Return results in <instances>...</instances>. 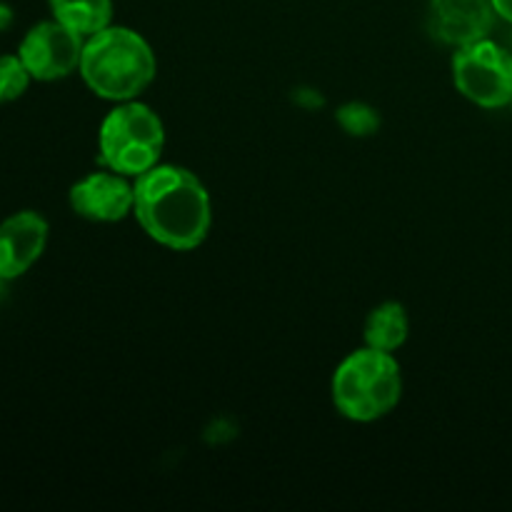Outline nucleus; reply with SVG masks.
<instances>
[{"label": "nucleus", "instance_id": "nucleus-7", "mask_svg": "<svg viewBox=\"0 0 512 512\" xmlns=\"http://www.w3.org/2000/svg\"><path fill=\"white\" fill-rule=\"evenodd\" d=\"M130 180L133 178L108 168L88 173L70 188V208L90 223H118L133 215L135 183Z\"/></svg>", "mask_w": 512, "mask_h": 512}, {"label": "nucleus", "instance_id": "nucleus-9", "mask_svg": "<svg viewBox=\"0 0 512 512\" xmlns=\"http://www.w3.org/2000/svg\"><path fill=\"white\" fill-rule=\"evenodd\" d=\"M48 220L35 210H20L0 223V278L28 273L48 245Z\"/></svg>", "mask_w": 512, "mask_h": 512}, {"label": "nucleus", "instance_id": "nucleus-14", "mask_svg": "<svg viewBox=\"0 0 512 512\" xmlns=\"http://www.w3.org/2000/svg\"><path fill=\"white\" fill-rule=\"evenodd\" d=\"M490 3H493L498 18H503L505 23L512 25V0H490Z\"/></svg>", "mask_w": 512, "mask_h": 512}, {"label": "nucleus", "instance_id": "nucleus-11", "mask_svg": "<svg viewBox=\"0 0 512 512\" xmlns=\"http://www.w3.org/2000/svg\"><path fill=\"white\" fill-rule=\"evenodd\" d=\"M48 5L53 18L80 38L113 25V0H48Z\"/></svg>", "mask_w": 512, "mask_h": 512}, {"label": "nucleus", "instance_id": "nucleus-8", "mask_svg": "<svg viewBox=\"0 0 512 512\" xmlns=\"http://www.w3.org/2000/svg\"><path fill=\"white\" fill-rule=\"evenodd\" d=\"M495 13L490 0H430L428 30L435 40L453 48L490 38Z\"/></svg>", "mask_w": 512, "mask_h": 512}, {"label": "nucleus", "instance_id": "nucleus-1", "mask_svg": "<svg viewBox=\"0 0 512 512\" xmlns=\"http://www.w3.org/2000/svg\"><path fill=\"white\" fill-rule=\"evenodd\" d=\"M133 183V215L150 240L175 253L205 243L213 228V203L198 175L183 165L158 163Z\"/></svg>", "mask_w": 512, "mask_h": 512}, {"label": "nucleus", "instance_id": "nucleus-3", "mask_svg": "<svg viewBox=\"0 0 512 512\" xmlns=\"http://www.w3.org/2000/svg\"><path fill=\"white\" fill-rule=\"evenodd\" d=\"M330 395L343 418L375 423L398 408L403 398V370L393 353L365 345L335 368Z\"/></svg>", "mask_w": 512, "mask_h": 512}, {"label": "nucleus", "instance_id": "nucleus-4", "mask_svg": "<svg viewBox=\"0 0 512 512\" xmlns=\"http://www.w3.org/2000/svg\"><path fill=\"white\" fill-rule=\"evenodd\" d=\"M165 125L150 105L140 100L115 103L98 130L100 165L128 178H140L160 163Z\"/></svg>", "mask_w": 512, "mask_h": 512}, {"label": "nucleus", "instance_id": "nucleus-10", "mask_svg": "<svg viewBox=\"0 0 512 512\" xmlns=\"http://www.w3.org/2000/svg\"><path fill=\"white\" fill-rule=\"evenodd\" d=\"M410 335V318L408 310L398 300H388V303H380L378 308L370 310V315L365 318L363 338L365 345L370 348L385 350V353H395L405 345Z\"/></svg>", "mask_w": 512, "mask_h": 512}, {"label": "nucleus", "instance_id": "nucleus-13", "mask_svg": "<svg viewBox=\"0 0 512 512\" xmlns=\"http://www.w3.org/2000/svg\"><path fill=\"white\" fill-rule=\"evenodd\" d=\"M338 123L348 135H373L380 128V115L378 110L370 108L365 103H348L338 110Z\"/></svg>", "mask_w": 512, "mask_h": 512}, {"label": "nucleus", "instance_id": "nucleus-6", "mask_svg": "<svg viewBox=\"0 0 512 512\" xmlns=\"http://www.w3.org/2000/svg\"><path fill=\"white\" fill-rule=\"evenodd\" d=\"M83 45L85 38H80L78 33L53 18L33 25L23 35L18 55L28 68L30 78L40 80V83H53V80H63L80 70Z\"/></svg>", "mask_w": 512, "mask_h": 512}, {"label": "nucleus", "instance_id": "nucleus-2", "mask_svg": "<svg viewBox=\"0 0 512 512\" xmlns=\"http://www.w3.org/2000/svg\"><path fill=\"white\" fill-rule=\"evenodd\" d=\"M78 73L90 93L110 103H125L148 90L158 73V60L138 30L108 25L85 38Z\"/></svg>", "mask_w": 512, "mask_h": 512}, {"label": "nucleus", "instance_id": "nucleus-15", "mask_svg": "<svg viewBox=\"0 0 512 512\" xmlns=\"http://www.w3.org/2000/svg\"><path fill=\"white\" fill-rule=\"evenodd\" d=\"M10 20H13V15H10V8L0 5V30H3L5 25H10Z\"/></svg>", "mask_w": 512, "mask_h": 512}, {"label": "nucleus", "instance_id": "nucleus-12", "mask_svg": "<svg viewBox=\"0 0 512 512\" xmlns=\"http://www.w3.org/2000/svg\"><path fill=\"white\" fill-rule=\"evenodd\" d=\"M30 73L20 55H0V105L13 103L28 90Z\"/></svg>", "mask_w": 512, "mask_h": 512}, {"label": "nucleus", "instance_id": "nucleus-16", "mask_svg": "<svg viewBox=\"0 0 512 512\" xmlns=\"http://www.w3.org/2000/svg\"><path fill=\"white\" fill-rule=\"evenodd\" d=\"M510 108H512V103H510Z\"/></svg>", "mask_w": 512, "mask_h": 512}, {"label": "nucleus", "instance_id": "nucleus-5", "mask_svg": "<svg viewBox=\"0 0 512 512\" xmlns=\"http://www.w3.org/2000/svg\"><path fill=\"white\" fill-rule=\"evenodd\" d=\"M450 73L458 93L480 108L498 110L512 103V50L495 40L455 48Z\"/></svg>", "mask_w": 512, "mask_h": 512}]
</instances>
